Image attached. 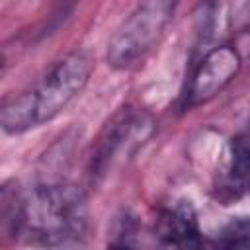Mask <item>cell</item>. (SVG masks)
Masks as SVG:
<instances>
[{"mask_svg":"<svg viewBox=\"0 0 250 250\" xmlns=\"http://www.w3.org/2000/svg\"><path fill=\"white\" fill-rule=\"evenodd\" d=\"M20 236L35 246H82L88 236L84 191L66 178L39 180L23 195Z\"/></svg>","mask_w":250,"mask_h":250,"instance_id":"obj_1","label":"cell"},{"mask_svg":"<svg viewBox=\"0 0 250 250\" xmlns=\"http://www.w3.org/2000/svg\"><path fill=\"white\" fill-rule=\"evenodd\" d=\"M94 70V61L84 51H72L57 61L29 90L18 94L0 109V129L21 135L53 121L84 90Z\"/></svg>","mask_w":250,"mask_h":250,"instance_id":"obj_2","label":"cell"},{"mask_svg":"<svg viewBox=\"0 0 250 250\" xmlns=\"http://www.w3.org/2000/svg\"><path fill=\"white\" fill-rule=\"evenodd\" d=\"M180 0H139L107 45V62L125 70L143 61L160 41Z\"/></svg>","mask_w":250,"mask_h":250,"instance_id":"obj_3","label":"cell"},{"mask_svg":"<svg viewBox=\"0 0 250 250\" xmlns=\"http://www.w3.org/2000/svg\"><path fill=\"white\" fill-rule=\"evenodd\" d=\"M154 117L141 107H123L104 125L92 156L90 176L92 180H104L111 170L131 160L154 135Z\"/></svg>","mask_w":250,"mask_h":250,"instance_id":"obj_4","label":"cell"},{"mask_svg":"<svg viewBox=\"0 0 250 250\" xmlns=\"http://www.w3.org/2000/svg\"><path fill=\"white\" fill-rule=\"evenodd\" d=\"M242 66L240 53L232 45H219L209 49L197 62L184 98V107L193 109L219 96L238 74Z\"/></svg>","mask_w":250,"mask_h":250,"instance_id":"obj_5","label":"cell"},{"mask_svg":"<svg viewBox=\"0 0 250 250\" xmlns=\"http://www.w3.org/2000/svg\"><path fill=\"white\" fill-rule=\"evenodd\" d=\"M154 236L162 246H199L201 230L191 203L176 201L164 207L156 219Z\"/></svg>","mask_w":250,"mask_h":250,"instance_id":"obj_6","label":"cell"},{"mask_svg":"<svg viewBox=\"0 0 250 250\" xmlns=\"http://www.w3.org/2000/svg\"><path fill=\"white\" fill-rule=\"evenodd\" d=\"M246 188H248V141L246 135L240 133L230 141L227 148L225 166L215 188L217 199L225 203L236 201L246 193Z\"/></svg>","mask_w":250,"mask_h":250,"instance_id":"obj_7","label":"cell"},{"mask_svg":"<svg viewBox=\"0 0 250 250\" xmlns=\"http://www.w3.org/2000/svg\"><path fill=\"white\" fill-rule=\"evenodd\" d=\"M23 193L16 184H0V244L20 236Z\"/></svg>","mask_w":250,"mask_h":250,"instance_id":"obj_8","label":"cell"},{"mask_svg":"<svg viewBox=\"0 0 250 250\" xmlns=\"http://www.w3.org/2000/svg\"><path fill=\"white\" fill-rule=\"evenodd\" d=\"M248 234H250L248 219L238 217V219H232L221 230L217 244L223 248H244V246H248Z\"/></svg>","mask_w":250,"mask_h":250,"instance_id":"obj_9","label":"cell"},{"mask_svg":"<svg viewBox=\"0 0 250 250\" xmlns=\"http://www.w3.org/2000/svg\"><path fill=\"white\" fill-rule=\"evenodd\" d=\"M62 2V8H61V14H66L68 10H70V6L76 2V0H57V4H61Z\"/></svg>","mask_w":250,"mask_h":250,"instance_id":"obj_10","label":"cell"}]
</instances>
